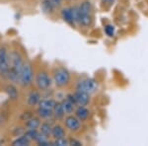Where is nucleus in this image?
<instances>
[{
	"label": "nucleus",
	"mask_w": 148,
	"mask_h": 146,
	"mask_svg": "<svg viewBox=\"0 0 148 146\" xmlns=\"http://www.w3.org/2000/svg\"><path fill=\"white\" fill-rule=\"evenodd\" d=\"M9 61H10V67H9L8 74L7 77L12 82L17 83L19 82V78H20L21 70H22L24 62L22 60V57L20 54L16 51H13L9 56Z\"/></svg>",
	"instance_id": "f257e3e1"
},
{
	"label": "nucleus",
	"mask_w": 148,
	"mask_h": 146,
	"mask_svg": "<svg viewBox=\"0 0 148 146\" xmlns=\"http://www.w3.org/2000/svg\"><path fill=\"white\" fill-rule=\"evenodd\" d=\"M33 81H34V70H33L31 63L26 62V63L23 64L20 78H19V83L23 87H29L30 85L33 84Z\"/></svg>",
	"instance_id": "f03ea898"
},
{
	"label": "nucleus",
	"mask_w": 148,
	"mask_h": 146,
	"mask_svg": "<svg viewBox=\"0 0 148 146\" xmlns=\"http://www.w3.org/2000/svg\"><path fill=\"white\" fill-rule=\"evenodd\" d=\"M53 81L57 87H65L70 82V73L65 68H58L53 73Z\"/></svg>",
	"instance_id": "7ed1b4c3"
},
{
	"label": "nucleus",
	"mask_w": 148,
	"mask_h": 146,
	"mask_svg": "<svg viewBox=\"0 0 148 146\" xmlns=\"http://www.w3.org/2000/svg\"><path fill=\"white\" fill-rule=\"evenodd\" d=\"M98 82L93 78H87L84 80H81L77 83V87L76 89L77 91H81V92L88 93L89 95L94 94L98 90Z\"/></svg>",
	"instance_id": "20e7f679"
},
{
	"label": "nucleus",
	"mask_w": 148,
	"mask_h": 146,
	"mask_svg": "<svg viewBox=\"0 0 148 146\" xmlns=\"http://www.w3.org/2000/svg\"><path fill=\"white\" fill-rule=\"evenodd\" d=\"M9 67H10V61H9V54L5 47H0V72L3 76L8 74Z\"/></svg>",
	"instance_id": "39448f33"
},
{
	"label": "nucleus",
	"mask_w": 148,
	"mask_h": 146,
	"mask_svg": "<svg viewBox=\"0 0 148 146\" xmlns=\"http://www.w3.org/2000/svg\"><path fill=\"white\" fill-rule=\"evenodd\" d=\"M36 84L40 90L49 89L51 85V81L49 74L46 71H40V72L38 73L37 77H36Z\"/></svg>",
	"instance_id": "423d86ee"
},
{
	"label": "nucleus",
	"mask_w": 148,
	"mask_h": 146,
	"mask_svg": "<svg viewBox=\"0 0 148 146\" xmlns=\"http://www.w3.org/2000/svg\"><path fill=\"white\" fill-rule=\"evenodd\" d=\"M64 123H65L66 128L69 129L70 131H77L79 130L81 126V121L76 117H73L71 114H68L64 119Z\"/></svg>",
	"instance_id": "0eeeda50"
},
{
	"label": "nucleus",
	"mask_w": 148,
	"mask_h": 146,
	"mask_svg": "<svg viewBox=\"0 0 148 146\" xmlns=\"http://www.w3.org/2000/svg\"><path fill=\"white\" fill-rule=\"evenodd\" d=\"M73 95H74V98H75L76 105L86 107L90 103V95L88 94V93L77 91V92L74 93Z\"/></svg>",
	"instance_id": "6e6552de"
},
{
	"label": "nucleus",
	"mask_w": 148,
	"mask_h": 146,
	"mask_svg": "<svg viewBox=\"0 0 148 146\" xmlns=\"http://www.w3.org/2000/svg\"><path fill=\"white\" fill-rule=\"evenodd\" d=\"M90 116V112L88 109H86L85 107L79 106L77 109L75 110V117L79 119L80 121H87L88 118Z\"/></svg>",
	"instance_id": "1a4fd4ad"
},
{
	"label": "nucleus",
	"mask_w": 148,
	"mask_h": 146,
	"mask_svg": "<svg viewBox=\"0 0 148 146\" xmlns=\"http://www.w3.org/2000/svg\"><path fill=\"white\" fill-rule=\"evenodd\" d=\"M61 17H62L63 20L65 21L67 24H69V25H71V26L75 25L71 7H69V8H64L61 10Z\"/></svg>",
	"instance_id": "9d476101"
},
{
	"label": "nucleus",
	"mask_w": 148,
	"mask_h": 146,
	"mask_svg": "<svg viewBox=\"0 0 148 146\" xmlns=\"http://www.w3.org/2000/svg\"><path fill=\"white\" fill-rule=\"evenodd\" d=\"M40 94L37 91H32V92L29 94L28 96V99H27V103L29 106L31 107H34V106H37L39 104V102L40 101Z\"/></svg>",
	"instance_id": "9b49d317"
},
{
	"label": "nucleus",
	"mask_w": 148,
	"mask_h": 146,
	"mask_svg": "<svg viewBox=\"0 0 148 146\" xmlns=\"http://www.w3.org/2000/svg\"><path fill=\"white\" fill-rule=\"evenodd\" d=\"M61 106L63 108V111L65 112V114H71L75 111L76 105L71 102L70 100H68L67 98H65V99L61 102Z\"/></svg>",
	"instance_id": "f8f14e48"
},
{
	"label": "nucleus",
	"mask_w": 148,
	"mask_h": 146,
	"mask_svg": "<svg viewBox=\"0 0 148 146\" xmlns=\"http://www.w3.org/2000/svg\"><path fill=\"white\" fill-rule=\"evenodd\" d=\"M52 114H53V117L56 119L60 121V119H64V116H65V112L63 111V108L61 106V103H56L53 109H52Z\"/></svg>",
	"instance_id": "ddd939ff"
},
{
	"label": "nucleus",
	"mask_w": 148,
	"mask_h": 146,
	"mask_svg": "<svg viewBox=\"0 0 148 146\" xmlns=\"http://www.w3.org/2000/svg\"><path fill=\"white\" fill-rule=\"evenodd\" d=\"M51 135L53 136L54 139H58V138L65 137V130H64V128L61 125L56 124V125L52 126Z\"/></svg>",
	"instance_id": "4468645a"
},
{
	"label": "nucleus",
	"mask_w": 148,
	"mask_h": 146,
	"mask_svg": "<svg viewBox=\"0 0 148 146\" xmlns=\"http://www.w3.org/2000/svg\"><path fill=\"white\" fill-rule=\"evenodd\" d=\"M80 13V12H79ZM78 24L82 25L83 27H89L92 24V15L91 14H83L80 13L79 14V21H78Z\"/></svg>",
	"instance_id": "2eb2a0df"
},
{
	"label": "nucleus",
	"mask_w": 148,
	"mask_h": 146,
	"mask_svg": "<svg viewBox=\"0 0 148 146\" xmlns=\"http://www.w3.org/2000/svg\"><path fill=\"white\" fill-rule=\"evenodd\" d=\"M5 92H6V94L8 95V97L10 98L11 100H17L19 98V93H18L17 88H16L14 85H12V84H9V85L6 86V87H5Z\"/></svg>",
	"instance_id": "dca6fc26"
},
{
	"label": "nucleus",
	"mask_w": 148,
	"mask_h": 146,
	"mask_svg": "<svg viewBox=\"0 0 148 146\" xmlns=\"http://www.w3.org/2000/svg\"><path fill=\"white\" fill-rule=\"evenodd\" d=\"M38 114H39L40 118L44 119H51V117H53V114H52V110L49 109H45V108H39L38 109Z\"/></svg>",
	"instance_id": "f3484780"
},
{
	"label": "nucleus",
	"mask_w": 148,
	"mask_h": 146,
	"mask_svg": "<svg viewBox=\"0 0 148 146\" xmlns=\"http://www.w3.org/2000/svg\"><path fill=\"white\" fill-rule=\"evenodd\" d=\"M56 101L52 99H44L42 100L40 99V101L39 102V108H45V109H49V110H52L54 107V105H56Z\"/></svg>",
	"instance_id": "a211bd4d"
},
{
	"label": "nucleus",
	"mask_w": 148,
	"mask_h": 146,
	"mask_svg": "<svg viewBox=\"0 0 148 146\" xmlns=\"http://www.w3.org/2000/svg\"><path fill=\"white\" fill-rule=\"evenodd\" d=\"M79 8V12L83 14H91L92 13V4L90 1H83L81 5L78 7Z\"/></svg>",
	"instance_id": "6ab92c4d"
},
{
	"label": "nucleus",
	"mask_w": 148,
	"mask_h": 146,
	"mask_svg": "<svg viewBox=\"0 0 148 146\" xmlns=\"http://www.w3.org/2000/svg\"><path fill=\"white\" fill-rule=\"evenodd\" d=\"M26 121H27V123H26V126H27L29 129H38L40 125V121L39 119L31 118Z\"/></svg>",
	"instance_id": "aec40b11"
},
{
	"label": "nucleus",
	"mask_w": 148,
	"mask_h": 146,
	"mask_svg": "<svg viewBox=\"0 0 148 146\" xmlns=\"http://www.w3.org/2000/svg\"><path fill=\"white\" fill-rule=\"evenodd\" d=\"M31 142V140L29 139L27 137V135H23V136H20V137H18L17 139H15L13 141V143L12 144L15 145V146H26V145H29Z\"/></svg>",
	"instance_id": "412c9836"
},
{
	"label": "nucleus",
	"mask_w": 148,
	"mask_h": 146,
	"mask_svg": "<svg viewBox=\"0 0 148 146\" xmlns=\"http://www.w3.org/2000/svg\"><path fill=\"white\" fill-rule=\"evenodd\" d=\"M51 128H52V126L51 124L47 123H45L40 125V132L42 133V135L49 137V135H51Z\"/></svg>",
	"instance_id": "4be33fe9"
},
{
	"label": "nucleus",
	"mask_w": 148,
	"mask_h": 146,
	"mask_svg": "<svg viewBox=\"0 0 148 146\" xmlns=\"http://www.w3.org/2000/svg\"><path fill=\"white\" fill-rule=\"evenodd\" d=\"M40 134V133L37 130V129H28V131L26 132V135H27V137L31 141H32V140L37 141L38 138H39Z\"/></svg>",
	"instance_id": "5701e85b"
},
{
	"label": "nucleus",
	"mask_w": 148,
	"mask_h": 146,
	"mask_svg": "<svg viewBox=\"0 0 148 146\" xmlns=\"http://www.w3.org/2000/svg\"><path fill=\"white\" fill-rule=\"evenodd\" d=\"M53 145H58V146H68L69 145V140L66 139L65 137L62 138H58V139H56L53 143Z\"/></svg>",
	"instance_id": "b1692460"
},
{
	"label": "nucleus",
	"mask_w": 148,
	"mask_h": 146,
	"mask_svg": "<svg viewBox=\"0 0 148 146\" xmlns=\"http://www.w3.org/2000/svg\"><path fill=\"white\" fill-rule=\"evenodd\" d=\"M105 33L109 37H114V27L113 25H108L105 27Z\"/></svg>",
	"instance_id": "393cba45"
},
{
	"label": "nucleus",
	"mask_w": 148,
	"mask_h": 146,
	"mask_svg": "<svg viewBox=\"0 0 148 146\" xmlns=\"http://www.w3.org/2000/svg\"><path fill=\"white\" fill-rule=\"evenodd\" d=\"M51 1V3L53 5L54 8H56V7H58L59 5L61 4V2H62V0H49Z\"/></svg>",
	"instance_id": "a878e982"
},
{
	"label": "nucleus",
	"mask_w": 148,
	"mask_h": 146,
	"mask_svg": "<svg viewBox=\"0 0 148 146\" xmlns=\"http://www.w3.org/2000/svg\"><path fill=\"white\" fill-rule=\"evenodd\" d=\"M69 145L81 146V145H82V143H81L80 141H77V140H75V139H70V140H69Z\"/></svg>",
	"instance_id": "bb28decb"
},
{
	"label": "nucleus",
	"mask_w": 148,
	"mask_h": 146,
	"mask_svg": "<svg viewBox=\"0 0 148 146\" xmlns=\"http://www.w3.org/2000/svg\"><path fill=\"white\" fill-rule=\"evenodd\" d=\"M104 3H109V4H112L113 2L114 1V0H102Z\"/></svg>",
	"instance_id": "cd10ccee"
},
{
	"label": "nucleus",
	"mask_w": 148,
	"mask_h": 146,
	"mask_svg": "<svg viewBox=\"0 0 148 146\" xmlns=\"http://www.w3.org/2000/svg\"><path fill=\"white\" fill-rule=\"evenodd\" d=\"M0 123H1V117H0Z\"/></svg>",
	"instance_id": "c85d7f7f"
}]
</instances>
